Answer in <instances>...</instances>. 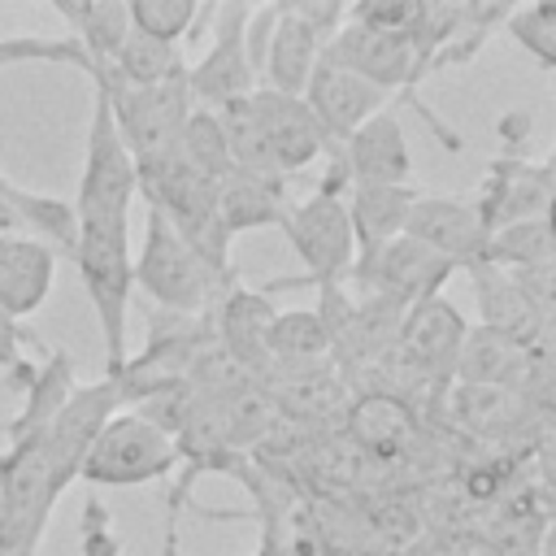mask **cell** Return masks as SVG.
<instances>
[{
    "instance_id": "1",
    "label": "cell",
    "mask_w": 556,
    "mask_h": 556,
    "mask_svg": "<svg viewBox=\"0 0 556 556\" xmlns=\"http://www.w3.org/2000/svg\"><path fill=\"white\" fill-rule=\"evenodd\" d=\"M83 291L96 308L100 334H104V374L117 378L126 365V330H130V300H135V248H130V222H78V239L70 252Z\"/></svg>"
},
{
    "instance_id": "2",
    "label": "cell",
    "mask_w": 556,
    "mask_h": 556,
    "mask_svg": "<svg viewBox=\"0 0 556 556\" xmlns=\"http://www.w3.org/2000/svg\"><path fill=\"white\" fill-rule=\"evenodd\" d=\"M343 191H348V174H343L339 152H330V174L304 200H295L287 208V226H282L295 256L304 261V278L269 282V287H261L265 295L287 291V287H339V282H348L352 261H356V243H352Z\"/></svg>"
},
{
    "instance_id": "3",
    "label": "cell",
    "mask_w": 556,
    "mask_h": 556,
    "mask_svg": "<svg viewBox=\"0 0 556 556\" xmlns=\"http://www.w3.org/2000/svg\"><path fill=\"white\" fill-rule=\"evenodd\" d=\"M43 430L4 434L0 452V556H35L56 508Z\"/></svg>"
},
{
    "instance_id": "4",
    "label": "cell",
    "mask_w": 556,
    "mask_h": 556,
    "mask_svg": "<svg viewBox=\"0 0 556 556\" xmlns=\"http://www.w3.org/2000/svg\"><path fill=\"white\" fill-rule=\"evenodd\" d=\"M135 287L152 300V308L165 313H187L200 317L213 308V300L226 291L200 261L195 252L169 230V222L143 204V239L135 256Z\"/></svg>"
},
{
    "instance_id": "5",
    "label": "cell",
    "mask_w": 556,
    "mask_h": 556,
    "mask_svg": "<svg viewBox=\"0 0 556 556\" xmlns=\"http://www.w3.org/2000/svg\"><path fill=\"white\" fill-rule=\"evenodd\" d=\"M174 469H178L174 439L165 430H156L152 421H143L135 408H122L104 421V430L87 447V456L78 465V482H87V486H143V482L169 478Z\"/></svg>"
},
{
    "instance_id": "6",
    "label": "cell",
    "mask_w": 556,
    "mask_h": 556,
    "mask_svg": "<svg viewBox=\"0 0 556 556\" xmlns=\"http://www.w3.org/2000/svg\"><path fill=\"white\" fill-rule=\"evenodd\" d=\"M87 78L104 87L113 126H117V135H122V143L130 148L135 161L174 148V143H178V130H182V122H187V113L195 109V104H191V91H187V65H178L169 78L148 83V87L113 83V78L100 74V70H87Z\"/></svg>"
},
{
    "instance_id": "7",
    "label": "cell",
    "mask_w": 556,
    "mask_h": 556,
    "mask_svg": "<svg viewBox=\"0 0 556 556\" xmlns=\"http://www.w3.org/2000/svg\"><path fill=\"white\" fill-rule=\"evenodd\" d=\"M135 208V156L122 143L104 87L91 83V122H87V156L74 195L78 222H130Z\"/></svg>"
},
{
    "instance_id": "8",
    "label": "cell",
    "mask_w": 556,
    "mask_h": 556,
    "mask_svg": "<svg viewBox=\"0 0 556 556\" xmlns=\"http://www.w3.org/2000/svg\"><path fill=\"white\" fill-rule=\"evenodd\" d=\"M248 17H252V4H208L204 22L213 30V43L208 52L187 65V91H191V104L200 109H222L230 100H243L256 91V70L248 61Z\"/></svg>"
},
{
    "instance_id": "9",
    "label": "cell",
    "mask_w": 556,
    "mask_h": 556,
    "mask_svg": "<svg viewBox=\"0 0 556 556\" xmlns=\"http://www.w3.org/2000/svg\"><path fill=\"white\" fill-rule=\"evenodd\" d=\"M452 274H456V265L447 256L430 252L426 243H417L408 235H395L391 243L356 256L348 278H356L365 287V295H378V300L408 313L413 304L443 295V282Z\"/></svg>"
},
{
    "instance_id": "10",
    "label": "cell",
    "mask_w": 556,
    "mask_h": 556,
    "mask_svg": "<svg viewBox=\"0 0 556 556\" xmlns=\"http://www.w3.org/2000/svg\"><path fill=\"white\" fill-rule=\"evenodd\" d=\"M113 413H122V395H117L113 378L70 387L65 404L56 408V417L43 430V452H48V473H52L56 495H65L70 482H78V465Z\"/></svg>"
},
{
    "instance_id": "11",
    "label": "cell",
    "mask_w": 556,
    "mask_h": 556,
    "mask_svg": "<svg viewBox=\"0 0 556 556\" xmlns=\"http://www.w3.org/2000/svg\"><path fill=\"white\" fill-rule=\"evenodd\" d=\"M465 330H469V326H465V317L456 313L452 300H443V295L421 300V304H413V308L404 313L391 356H400L404 369H408L417 382H426L430 391L447 395Z\"/></svg>"
},
{
    "instance_id": "12",
    "label": "cell",
    "mask_w": 556,
    "mask_h": 556,
    "mask_svg": "<svg viewBox=\"0 0 556 556\" xmlns=\"http://www.w3.org/2000/svg\"><path fill=\"white\" fill-rule=\"evenodd\" d=\"M300 100L308 104L313 122L321 126V135H326V143H330V152H334V148H343V139H348L352 130H361L374 113L391 109L395 96L378 91L374 83H365L361 74L343 70L339 61H330V56L321 52L317 65H313V74H308V83H304V91H300Z\"/></svg>"
},
{
    "instance_id": "13",
    "label": "cell",
    "mask_w": 556,
    "mask_h": 556,
    "mask_svg": "<svg viewBox=\"0 0 556 556\" xmlns=\"http://www.w3.org/2000/svg\"><path fill=\"white\" fill-rule=\"evenodd\" d=\"M274 317H278L274 300L261 287H239V282H230L208 308L213 343L252 382H265V374H269V326H274Z\"/></svg>"
},
{
    "instance_id": "14",
    "label": "cell",
    "mask_w": 556,
    "mask_h": 556,
    "mask_svg": "<svg viewBox=\"0 0 556 556\" xmlns=\"http://www.w3.org/2000/svg\"><path fill=\"white\" fill-rule=\"evenodd\" d=\"M478 217L491 230L552 217V161H526V156H495L482 174V187L473 195Z\"/></svg>"
},
{
    "instance_id": "15",
    "label": "cell",
    "mask_w": 556,
    "mask_h": 556,
    "mask_svg": "<svg viewBox=\"0 0 556 556\" xmlns=\"http://www.w3.org/2000/svg\"><path fill=\"white\" fill-rule=\"evenodd\" d=\"M404 235L447 256L456 269H469L473 261H482V248H486V226L478 217L473 195H417L408 208Z\"/></svg>"
},
{
    "instance_id": "16",
    "label": "cell",
    "mask_w": 556,
    "mask_h": 556,
    "mask_svg": "<svg viewBox=\"0 0 556 556\" xmlns=\"http://www.w3.org/2000/svg\"><path fill=\"white\" fill-rule=\"evenodd\" d=\"M321 52L387 96H404V100L413 96V39L408 35H387V30H365V26L343 22L326 39Z\"/></svg>"
},
{
    "instance_id": "17",
    "label": "cell",
    "mask_w": 556,
    "mask_h": 556,
    "mask_svg": "<svg viewBox=\"0 0 556 556\" xmlns=\"http://www.w3.org/2000/svg\"><path fill=\"white\" fill-rule=\"evenodd\" d=\"M334 152L343 161L348 182H361V187H413V152H408V139H404V126H400L395 109L374 113Z\"/></svg>"
},
{
    "instance_id": "18",
    "label": "cell",
    "mask_w": 556,
    "mask_h": 556,
    "mask_svg": "<svg viewBox=\"0 0 556 556\" xmlns=\"http://www.w3.org/2000/svg\"><path fill=\"white\" fill-rule=\"evenodd\" d=\"M252 109H256V122H261V135L269 143V156H274V169L282 178L308 169L317 156L330 152L321 126L313 122L308 104L300 96H278V91H265L256 87L252 91Z\"/></svg>"
},
{
    "instance_id": "19",
    "label": "cell",
    "mask_w": 556,
    "mask_h": 556,
    "mask_svg": "<svg viewBox=\"0 0 556 556\" xmlns=\"http://www.w3.org/2000/svg\"><path fill=\"white\" fill-rule=\"evenodd\" d=\"M465 274H469V287H473V300H478V313H482L478 326H486L504 339H517L526 348H552V321L534 313V304L517 291L508 269L473 261Z\"/></svg>"
},
{
    "instance_id": "20",
    "label": "cell",
    "mask_w": 556,
    "mask_h": 556,
    "mask_svg": "<svg viewBox=\"0 0 556 556\" xmlns=\"http://www.w3.org/2000/svg\"><path fill=\"white\" fill-rule=\"evenodd\" d=\"M56 278V252L26 235H0V313L13 321L43 308Z\"/></svg>"
},
{
    "instance_id": "21",
    "label": "cell",
    "mask_w": 556,
    "mask_h": 556,
    "mask_svg": "<svg viewBox=\"0 0 556 556\" xmlns=\"http://www.w3.org/2000/svg\"><path fill=\"white\" fill-rule=\"evenodd\" d=\"M261 387L269 391L278 417L313 421V417H330V413L348 408V382H339V365L334 361L295 365V369H269Z\"/></svg>"
},
{
    "instance_id": "22",
    "label": "cell",
    "mask_w": 556,
    "mask_h": 556,
    "mask_svg": "<svg viewBox=\"0 0 556 556\" xmlns=\"http://www.w3.org/2000/svg\"><path fill=\"white\" fill-rule=\"evenodd\" d=\"M287 178H261V174H239L230 169L226 178H217V217L226 226V235H243V230H265V226H287Z\"/></svg>"
},
{
    "instance_id": "23",
    "label": "cell",
    "mask_w": 556,
    "mask_h": 556,
    "mask_svg": "<svg viewBox=\"0 0 556 556\" xmlns=\"http://www.w3.org/2000/svg\"><path fill=\"white\" fill-rule=\"evenodd\" d=\"M413 200H417V187H361V182H348L343 208H348L356 256H365V252L391 243L395 235H404Z\"/></svg>"
},
{
    "instance_id": "24",
    "label": "cell",
    "mask_w": 556,
    "mask_h": 556,
    "mask_svg": "<svg viewBox=\"0 0 556 556\" xmlns=\"http://www.w3.org/2000/svg\"><path fill=\"white\" fill-rule=\"evenodd\" d=\"M343 417H348V439L369 456H395L417 434L413 408L391 391H365L348 400Z\"/></svg>"
},
{
    "instance_id": "25",
    "label": "cell",
    "mask_w": 556,
    "mask_h": 556,
    "mask_svg": "<svg viewBox=\"0 0 556 556\" xmlns=\"http://www.w3.org/2000/svg\"><path fill=\"white\" fill-rule=\"evenodd\" d=\"M52 9L74 30L70 39L83 48L87 70L91 65H109L117 56L122 39L130 35V13H126L122 0H56Z\"/></svg>"
},
{
    "instance_id": "26",
    "label": "cell",
    "mask_w": 556,
    "mask_h": 556,
    "mask_svg": "<svg viewBox=\"0 0 556 556\" xmlns=\"http://www.w3.org/2000/svg\"><path fill=\"white\" fill-rule=\"evenodd\" d=\"M447 413L465 430H473L482 439H508V434L526 430L530 417H539L513 391H500V387H465V382H452L447 387Z\"/></svg>"
},
{
    "instance_id": "27",
    "label": "cell",
    "mask_w": 556,
    "mask_h": 556,
    "mask_svg": "<svg viewBox=\"0 0 556 556\" xmlns=\"http://www.w3.org/2000/svg\"><path fill=\"white\" fill-rule=\"evenodd\" d=\"M4 208H9V222H13V235H26V239H39L43 248H52L56 256H70L74 252V239H78V217H74V204L70 200H56V195H35V191H22V187H4Z\"/></svg>"
},
{
    "instance_id": "28",
    "label": "cell",
    "mask_w": 556,
    "mask_h": 556,
    "mask_svg": "<svg viewBox=\"0 0 556 556\" xmlns=\"http://www.w3.org/2000/svg\"><path fill=\"white\" fill-rule=\"evenodd\" d=\"M334 361L330 356V334L313 308H287L269 326V369H295V365H317Z\"/></svg>"
},
{
    "instance_id": "29",
    "label": "cell",
    "mask_w": 556,
    "mask_h": 556,
    "mask_svg": "<svg viewBox=\"0 0 556 556\" xmlns=\"http://www.w3.org/2000/svg\"><path fill=\"white\" fill-rule=\"evenodd\" d=\"M217 113V126H222V139H226V152H230V165L239 174H261V178H282L274 169V156H269V143L261 135V122H256V109H252V96L243 100H230Z\"/></svg>"
},
{
    "instance_id": "30",
    "label": "cell",
    "mask_w": 556,
    "mask_h": 556,
    "mask_svg": "<svg viewBox=\"0 0 556 556\" xmlns=\"http://www.w3.org/2000/svg\"><path fill=\"white\" fill-rule=\"evenodd\" d=\"M482 261L495 269H526V265H552L556 261V239H552V217H530L513 222L486 235Z\"/></svg>"
},
{
    "instance_id": "31",
    "label": "cell",
    "mask_w": 556,
    "mask_h": 556,
    "mask_svg": "<svg viewBox=\"0 0 556 556\" xmlns=\"http://www.w3.org/2000/svg\"><path fill=\"white\" fill-rule=\"evenodd\" d=\"M178 65H187V61H182V48L130 30V35L122 39L117 56H113L109 65H91V70H100V74H109L113 83H126V87H148V83L169 78Z\"/></svg>"
},
{
    "instance_id": "32",
    "label": "cell",
    "mask_w": 556,
    "mask_h": 556,
    "mask_svg": "<svg viewBox=\"0 0 556 556\" xmlns=\"http://www.w3.org/2000/svg\"><path fill=\"white\" fill-rule=\"evenodd\" d=\"M174 148H178V156H182L200 178H208V182H217V178H226V174L235 169L213 109H200V104H195V109L187 113V122H182Z\"/></svg>"
},
{
    "instance_id": "33",
    "label": "cell",
    "mask_w": 556,
    "mask_h": 556,
    "mask_svg": "<svg viewBox=\"0 0 556 556\" xmlns=\"http://www.w3.org/2000/svg\"><path fill=\"white\" fill-rule=\"evenodd\" d=\"M126 13H130V30L182 48V39H191V30L200 26L204 4H195V0H130Z\"/></svg>"
},
{
    "instance_id": "34",
    "label": "cell",
    "mask_w": 556,
    "mask_h": 556,
    "mask_svg": "<svg viewBox=\"0 0 556 556\" xmlns=\"http://www.w3.org/2000/svg\"><path fill=\"white\" fill-rule=\"evenodd\" d=\"M504 30H508L543 70H556V0H539V4L508 9Z\"/></svg>"
},
{
    "instance_id": "35",
    "label": "cell",
    "mask_w": 556,
    "mask_h": 556,
    "mask_svg": "<svg viewBox=\"0 0 556 556\" xmlns=\"http://www.w3.org/2000/svg\"><path fill=\"white\" fill-rule=\"evenodd\" d=\"M421 13V0H361V4H348V17L352 26H365V30H387V35H408L413 22Z\"/></svg>"
},
{
    "instance_id": "36",
    "label": "cell",
    "mask_w": 556,
    "mask_h": 556,
    "mask_svg": "<svg viewBox=\"0 0 556 556\" xmlns=\"http://www.w3.org/2000/svg\"><path fill=\"white\" fill-rule=\"evenodd\" d=\"M26 348H39V339L22 321H13L9 313H0V369L9 374V387L13 391H22L30 382V374H35V365H39V361L26 356Z\"/></svg>"
},
{
    "instance_id": "37",
    "label": "cell",
    "mask_w": 556,
    "mask_h": 556,
    "mask_svg": "<svg viewBox=\"0 0 556 556\" xmlns=\"http://www.w3.org/2000/svg\"><path fill=\"white\" fill-rule=\"evenodd\" d=\"M78 556H122V543H117V534H113V513L104 508L100 495H87V500H83Z\"/></svg>"
},
{
    "instance_id": "38",
    "label": "cell",
    "mask_w": 556,
    "mask_h": 556,
    "mask_svg": "<svg viewBox=\"0 0 556 556\" xmlns=\"http://www.w3.org/2000/svg\"><path fill=\"white\" fill-rule=\"evenodd\" d=\"M508 278L517 282V291L534 304L539 317L552 321V282H556V261L552 265H526V269H508Z\"/></svg>"
},
{
    "instance_id": "39",
    "label": "cell",
    "mask_w": 556,
    "mask_h": 556,
    "mask_svg": "<svg viewBox=\"0 0 556 556\" xmlns=\"http://www.w3.org/2000/svg\"><path fill=\"white\" fill-rule=\"evenodd\" d=\"M256 556H287V547H282V539L274 534V530H265V539H261V552Z\"/></svg>"
},
{
    "instance_id": "40",
    "label": "cell",
    "mask_w": 556,
    "mask_h": 556,
    "mask_svg": "<svg viewBox=\"0 0 556 556\" xmlns=\"http://www.w3.org/2000/svg\"><path fill=\"white\" fill-rule=\"evenodd\" d=\"M4 430H9V421H0V439H4Z\"/></svg>"
},
{
    "instance_id": "41",
    "label": "cell",
    "mask_w": 556,
    "mask_h": 556,
    "mask_svg": "<svg viewBox=\"0 0 556 556\" xmlns=\"http://www.w3.org/2000/svg\"><path fill=\"white\" fill-rule=\"evenodd\" d=\"M4 187H9V178H4V174H0V191H4Z\"/></svg>"
}]
</instances>
